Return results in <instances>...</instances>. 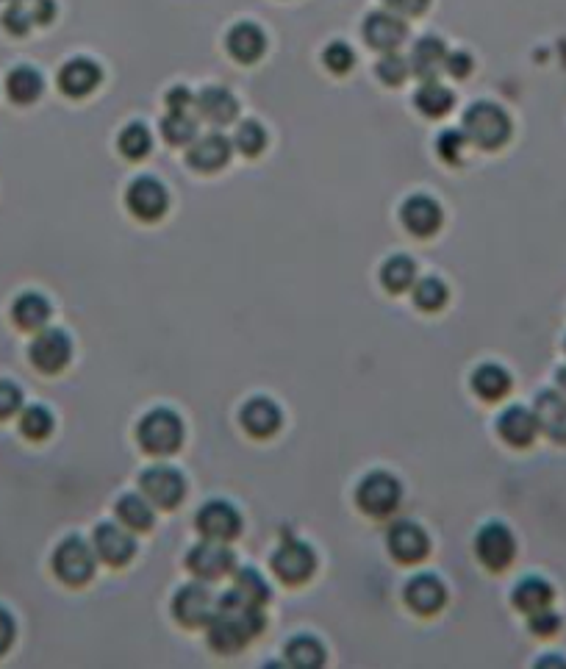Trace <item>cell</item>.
Returning <instances> with one entry per match:
<instances>
[{"label": "cell", "mask_w": 566, "mask_h": 669, "mask_svg": "<svg viewBox=\"0 0 566 669\" xmlns=\"http://www.w3.org/2000/svg\"><path fill=\"white\" fill-rule=\"evenodd\" d=\"M209 628V645L217 653H239L247 642H253L264 631V614L259 606L239 600L234 592L220 597V606Z\"/></svg>", "instance_id": "6da1fadb"}, {"label": "cell", "mask_w": 566, "mask_h": 669, "mask_svg": "<svg viewBox=\"0 0 566 669\" xmlns=\"http://www.w3.org/2000/svg\"><path fill=\"white\" fill-rule=\"evenodd\" d=\"M464 137L483 150L503 148L511 137V117L489 100L472 103L464 114Z\"/></svg>", "instance_id": "7a4b0ae2"}, {"label": "cell", "mask_w": 566, "mask_h": 669, "mask_svg": "<svg viewBox=\"0 0 566 669\" xmlns=\"http://www.w3.org/2000/svg\"><path fill=\"white\" fill-rule=\"evenodd\" d=\"M136 439L150 456H173L184 442V422L170 409H156L142 417Z\"/></svg>", "instance_id": "3957f363"}, {"label": "cell", "mask_w": 566, "mask_h": 669, "mask_svg": "<svg viewBox=\"0 0 566 669\" xmlns=\"http://www.w3.org/2000/svg\"><path fill=\"white\" fill-rule=\"evenodd\" d=\"M95 564H98L95 547L84 542L81 536L64 539L62 545L56 547V553H53V572L64 583H70V586H84V583L92 581Z\"/></svg>", "instance_id": "277c9868"}, {"label": "cell", "mask_w": 566, "mask_h": 669, "mask_svg": "<svg viewBox=\"0 0 566 669\" xmlns=\"http://www.w3.org/2000/svg\"><path fill=\"white\" fill-rule=\"evenodd\" d=\"M217 606H220V600L214 597L209 586L192 581L178 589V595L173 600V614L184 628H206L214 620Z\"/></svg>", "instance_id": "5b68a950"}, {"label": "cell", "mask_w": 566, "mask_h": 669, "mask_svg": "<svg viewBox=\"0 0 566 669\" xmlns=\"http://www.w3.org/2000/svg\"><path fill=\"white\" fill-rule=\"evenodd\" d=\"M186 567H189V572H192L195 578H200V581H220V578H225V575L236 567V556L234 550L225 545V542H217V539H206V536H203V542H197V545L189 550Z\"/></svg>", "instance_id": "8992f818"}, {"label": "cell", "mask_w": 566, "mask_h": 669, "mask_svg": "<svg viewBox=\"0 0 566 669\" xmlns=\"http://www.w3.org/2000/svg\"><path fill=\"white\" fill-rule=\"evenodd\" d=\"M403 489L397 484V478L389 472H370L361 484H358L356 500L358 508L370 517H386L394 508L400 506Z\"/></svg>", "instance_id": "52a82bcc"}, {"label": "cell", "mask_w": 566, "mask_h": 669, "mask_svg": "<svg viewBox=\"0 0 566 669\" xmlns=\"http://www.w3.org/2000/svg\"><path fill=\"white\" fill-rule=\"evenodd\" d=\"M139 489L153 506L175 508L186 495V481L181 472L167 464H156L139 475Z\"/></svg>", "instance_id": "ba28073f"}, {"label": "cell", "mask_w": 566, "mask_h": 669, "mask_svg": "<svg viewBox=\"0 0 566 669\" xmlns=\"http://www.w3.org/2000/svg\"><path fill=\"white\" fill-rule=\"evenodd\" d=\"M475 553H478L480 564L494 572L511 567V561L517 556L514 533L508 531L503 522H489V525H483L478 531V536H475Z\"/></svg>", "instance_id": "9c48e42d"}, {"label": "cell", "mask_w": 566, "mask_h": 669, "mask_svg": "<svg viewBox=\"0 0 566 669\" xmlns=\"http://www.w3.org/2000/svg\"><path fill=\"white\" fill-rule=\"evenodd\" d=\"M73 356V342L62 328H42L28 347V359L39 372H62Z\"/></svg>", "instance_id": "30bf717a"}, {"label": "cell", "mask_w": 566, "mask_h": 669, "mask_svg": "<svg viewBox=\"0 0 566 669\" xmlns=\"http://www.w3.org/2000/svg\"><path fill=\"white\" fill-rule=\"evenodd\" d=\"M272 570L281 578L283 583L289 586H297V583H306L314 570H317V556L314 550L306 545V542H297V539H289L283 542L275 556H272Z\"/></svg>", "instance_id": "8fae6325"}, {"label": "cell", "mask_w": 566, "mask_h": 669, "mask_svg": "<svg viewBox=\"0 0 566 669\" xmlns=\"http://www.w3.org/2000/svg\"><path fill=\"white\" fill-rule=\"evenodd\" d=\"M125 203H128V209L134 211V217L145 220V223H153V220L164 217V211L170 206V195H167V189H164L161 181L150 178V175H142V178H136L134 184L128 186Z\"/></svg>", "instance_id": "7c38bea8"}, {"label": "cell", "mask_w": 566, "mask_h": 669, "mask_svg": "<svg viewBox=\"0 0 566 669\" xmlns=\"http://www.w3.org/2000/svg\"><path fill=\"white\" fill-rule=\"evenodd\" d=\"M95 556L109 564V567H125L136 553V539L134 533H128L125 525H114V522H103L95 528Z\"/></svg>", "instance_id": "4fadbf2b"}, {"label": "cell", "mask_w": 566, "mask_h": 669, "mask_svg": "<svg viewBox=\"0 0 566 669\" xmlns=\"http://www.w3.org/2000/svg\"><path fill=\"white\" fill-rule=\"evenodd\" d=\"M197 531L203 533L206 539L231 542L242 533V517L228 500H209L197 511Z\"/></svg>", "instance_id": "5bb4252c"}, {"label": "cell", "mask_w": 566, "mask_h": 669, "mask_svg": "<svg viewBox=\"0 0 566 669\" xmlns=\"http://www.w3.org/2000/svg\"><path fill=\"white\" fill-rule=\"evenodd\" d=\"M386 545H389V553H392L397 561H403V564H417V561H422V558L428 556L431 542H428V533L422 531L417 522L400 520L389 528Z\"/></svg>", "instance_id": "9a60e30c"}, {"label": "cell", "mask_w": 566, "mask_h": 669, "mask_svg": "<svg viewBox=\"0 0 566 669\" xmlns=\"http://www.w3.org/2000/svg\"><path fill=\"white\" fill-rule=\"evenodd\" d=\"M408 37V25L394 12H372L364 20V42L375 50H397Z\"/></svg>", "instance_id": "2e32d148"}, {"label": "cell", "mask_w": 566, "mask_h": 669, "mask_svg": "<svg viewBox=\"0 0 566 669\" xmlns=\"http://www.w3.org/2000/svg\"><path fill=\"white\" fill-rule=\"evenodd\" d=\"M400 220L406 225L408 234L414 236H433L439 228H442V206L436 203L428 195H411V198L403 203V209H400Z\"/></svg>", "instance_id": "e0dca14e"}, {"label": "cell", "mask_w": 566, "mask_h": 669, "mask_svg": "<svg viewBox=\"0 0 566 669\" xmlns=\"http://www.w3.org/2000/svg\"><path fill=\"white\" fill-rule=\"evenodd\" d=\"M231 159V142L228 137H222L217 131L211 134H203L197 137L189 150H186V162L192 170H200V173H217Z\"/></svg>", "instance_id": "ac0fdd59"}, {"label": "cell", "mask_w": 566, "mask_h": 669, "mask_svg": "<svg viewBox=\"0 0 566 669\" xmlns=\"http://www.w3.org/2000/svg\"><path fill=\"white\" fill-rule=\"evenodd\" d=\"M533 414L539 422V431L550 436L553 442L566 445V395L564 392H539L533 403Z\"/></svg>", "instance_id": "d6986e66"}, {"label": "cell", "mask_w": 566, "mask_h": 669, "mask_svg": "<svg viewBox=\"0 0 566 669\" xmlns=\"http://www.w3.org/2000/svg\"><path fill=\"white\" fill-rule=\"evenodd\" d=\"M403 597H406V606L411 611H417L422 617H428V614H436L439 608L444 606V600H447V592H444V583L436 578V575H417V578H411L406 583V589H403Z\"/></svg>", "instance_id": "ffe728a7"}, {"label": "cell", "mask_w": 566, "mask_h": 669, "mask_svg": "<svg viewBox=\"0 0 566 669\" xmlns=\"http://www.w3.org/2000/svg\"><path fill=\"white\" fill-rule=\"evenodd\" d=\"M239 420H242V428H245L247 434L256 436V439H267V436L278 434L283 417L281 409L272 403L270 397H253V400L245 403Z\"/></svg>", "instance_id": "44dd1931"}, {"label": "cell", "mask_w": 566, "mask_h": 669, "mask_svg": "<svg viewBox=\"0 0 566 669\" xmlns=\"http://www.w3.org/2000/svg\"><path fill=\"white\" fill-rule=\"evenodd\" d=\"M497 431H500V436L508 445L528 447L533 445V439L539 434V422H536V414L525 409V406H511V409H505L500 414Z\"/></svg>", "instance_id": "7402d4cb"}, {"label": "cell", "mask_w": 566, "mask_h": 669, "mask_svg": "<svg viewBox=\"0 0 566 669\" xmlns=\"http://www.w3.org/2000/svg\"><path fill=\"white\" fill-rule=\"evenodd\" d=\"M197 114L211 125H228L234 123L239 114V103L225 87H206L195 98Z\"/></svg>", "instance_id": "603a6c76"}, {"label": "cell", "mask_w": 566, "mask_h": 669, "mask_svg": "<svg viewBox=\"0 0 566 669\" xmlns=\"http://www.w3.org/2000/svg\"><path fill=\"white\" fill-rule=\"evenodd\" d=\"M225 45H228V53L234 56L236 62L253 64L264 56V50H267V37H264V31H261L259 25L239 23L228 31Z\"/></svg>", "instance_id": "cb8c5ba5"}, {"label": "cell", "mask_w": 566, "mask_h": 669, "mask_svg": "<svg viewBox=\"0 0 566 669\" xmlns=\"http://www.w3.org/2000/svg\"><path fill=\"white\" fill-rule=\"evenodd\" d=\"M100 84V67L92 59H70L59 73V89L70 98H84Z\"/></svg>", "instance_id": "d4e9b609"}, {"label": "cell", "mask_w": 566, "mask_h": 669, "mask_svg": "<svg viewBox=\"0 0 566 669\" xmlns=\"http://www.w3.org/2000/svg\"><path fill=\"white\" fill-rule=\"evenodd\" d=\"M444 59H447V48L439 37H422L411 50V73L422 78V81H433L439 70H444Z\"/></svg>", "instance_id": "484cf974"}, {"label": "cell", "mask_w": 566, "mask_h": 669, "mask_svg": "<svg viewBox=\"0 0 566 669\" xmlns=\"http://www.w3.org/2000/svg\"><path fill=\"white\" fill-rule=\"evenodd\" d=\"M553 586L544 581V578H536V575H530L525 581H519L514 586V592H511V600H514V606L522 611V614H536V611H544V608H550L553 603Z\"/></svg>", "instance_id": "4316f807"}, {"label": "cell", "mask_w": 566, "mask_h": 669, "mask_svg": "<svg viewBox=\"0 0 566 669\" xmlns=\"http://www.w3.org/2000/svg\"><path fill=\"white\" fill-rule=\"evenodd\" d=\"M50 303L37 292H25L20 298L14 300L12 306V320L17 323V328L23 331H42L50 320Z\"/></svg>", "instance_id": "83f0119b"}, {"label": "cell", "mask_w": 566, "mask_h": 669, "mask_svg": "<svg viewBox=\"0 0 566 669\" xmlns=\"http://www.w3.org/2000/svg\"><path fill=\"white\" fill-rule=\"evenodd\" d=\"M472 389L483 400H500L511 389V375L500 364H480L478 370L472 372Z\"/></svg>", "instance_id": "f1b7e54d"}, {"label": "cell", "mask_w": 566, "mask_h": 669, "mask_svg": "<svg viewBox=\"0 0 566 669\" xmlns=\"http://www.w3.org/2000/svg\"><path fill=\"white\" fill-rule=\"evenodd\" d=\"M42 89H45V81H42V75L34 70V67H14L9 78H6V92H9V98L14 103H20V106H28V103H34V100L42 95Z\"/></svg>", "instance_id": "f546056e"}, {"label": "cell", "mask_w": 566, "mask_h": 669, "mask_svg": "<svg viewBox=\"0 0 566 669\" xmlns=\"http://www.w3.org/2000/svg\"><path fill=\"white\" fill-rule=\"evenodd\" d=\"M117 520L123 522L128 531H148L153 525V503L145 495H123L117 500Z\"/></svg>", "instance_id": "4dcf8cb0"}, {"label": "cell", "mask_w": 566, "mask_h": 669, "mask_svg": "<svg viewBox=\"0 0 566 669\" xmlns=\"http://www.w3.org/2000/svg\"><path fill=\"white\" fill-rule=\"evenodd\" d=\"M381 284L397 295V292H406L411 286L417 284V264L414 259H408L403 253H397L392 259H386L381 270Z\"/></svg>", "instance_id": "1f68e13d"}, {"label": "cell", "mask_w": 566, "mask_h": 669, "mask_svg": "<svg viewBox=\"0 0 566 669\" xmlns=\"http://www.w3.org/2000/svg\"><path fill=\"white\" fill-rule=\"evenodd\" d=\"M239 600H245L250 606H267L270 600V583L261 578L253 567H242L234 575V589H231Z\"/></svg>", "instance_id": "d6a6232c"}, {"label": "cell", "mask_w": 566, "mask_h": 669, "mask_svg": "<svg viewBox=\"0 0 566 669\" xmlns=\"http://www.w3.org/2000/svg\"><path fill=\"white\" fill-rule=\"evenodd\" d=\"M414 103H417V109L425 114V117H444V114L453 109L456 98H453V92L447 87H442L439 81H425L422 89L417 92Z\"/></svg>", "instance_id": "836d02e7"}, {"label": "cell", "mask_w": 566, "mask_h": 669, "mask_svg": "<svg viewBox=\"0 0 566 669\" xmlns=\"http://www.w3.org/2000/svg\"><path fill=\"white\" fill-rule=\"evenodd\" d=\"M161 134L167 145H192L197 139V120L189 112H170L161 120Z\"/></svg>", "instance_id": "e575fe53"}, {"label": "cell", "mask_w": 566, "mask_h": 669, "mask_svg": "<svg viewBox=\"0 0 566 669\" xmlns=\"http://www.w3.org/2000/svg\"><path fill=\"white\" fill-rule=\"evenodd\" d=\"M286 661H289L292 667L314 669L325 661V650H322V645L314 639V636H295V639L289 642V647H286Z\"/></svg>", "instance_id": "d590c367"}, {"label": "cell", "mask_w": 566, "mask_h": 669, "mask_svg": "<svg viewBox=\"0 0 566 669\" xmlns=\"http://www.w3.org/2000/svg\"><path fill=\"white\" fill-rule=\"evenodd\" d=\"M117 148L128 159H145L153 148V137L142 123H131L123 128V134L117 139Z\"/></svg>", "instance_id": "8d00e7d4"}, {"label": "cell", "mask_w": 566, "mask_h": 669, "mask_svg": "<svg viewBox=\"0 0 566 669\" xmlns=\"http://www.w3.org/2000/svg\"><path fill=\"white\" fill-rule=\"evenodd\" d=\"M414 303H417L419 309L425 311H436L442 309L444 303H447V286L439 278H422L414 284Z\"/></svg>", "instance_id": "74e56055"}, {"label": "cell", "mask_w": 566, "mask_h": 669, "mask_svg": "<svg viewBox=\"0 0 566 669\" xmlns=\"http://www.w3.org/2000/svg\"><path fill=\"white\" fill-rule=\"evenodd\" d=\"M234 145L245 156H259L261 150L267 148V131L256 120H245V123H239V128H236Z\"/></svg>", "instance_id": "f35d334b"}, {"label": "cell", "mask_w": 566, "mask_h": 669, "mask_svg": "<svg viewBox=\"0 0 566 669\" xmlns=\"http://www.w3.org/2000/svg\"><path fill=\"white\" fill-rule=\"evenodd\" d=\"M20 431L28 439H45L53 431V414L45 406H28L20 414Z\"/></svg>", "instance_id": "ab89813d"}, {"label": "cell", "mask_w": 566, "mask_h": 669, "mask_svg": "<svg viewBox=\"0 0 566 669\" xmlns=\"http://www.w3.org/2000/svg\"><path fill=\"white\" fill-rule=\"evenodd\" d=\"M375 73H378V78H381L383 84L400 87V84L408 78V73H411V67H408V62L397 53V50H389V53H383V59L378 62V67H375Z\"/></svg>", "instance_id": "60d3db41"}, {"label": "cell", "mask_w": 566, "mask_h": 669, "mask_svg": "<svg viewBox=\"0 0 566 669\" xmlns=\"http://www.w3.org/2000/svg\"><path fill=\"white\" fill-rule=\"evenodd\" d=\"M322 62H325V67H328L331 73L345 75L347 70L356 64V53H353V48L345 45V42H331V45L325 48V53H322Z\"/></svg>", "instance_id": "b9f144b4"}, {"label": "cell", "mask_w": 566, "mask_h": 669, "mask_svg": "<svg viewBox=\"0 0 566 669\" xmlns=\"http://www.w3.org/2000/svg\"><path fill=\"white\" fill-rule=\"evenodd\" d=\"M3 25H6L12 34L23 37V34L31 31V25H37V20H34V9H31V6H23V3H14V6H9V9L3 12Z\"/></svg>", "instance_id": "7bdbcfd3"}, {"label": "cell", "mask_w": 566, "mask_h": 669, "mask_svg": "<svg viewBox=\"0 0 566 669\" xmlns=\"http://www.w3.org/2000/svg\"><path fill=\"white\" fill-rule=\"evenodd\" d=\"M464 145H467V137L461 131H444L439 142H436V150H439V156H442L444 162L458 164L464 159Z\"/></svg>", "instance_id": "ee69618b"}, {"label": "cell", "mask_w": 566, "mask_h": 669, "mask_svg": "<svg viewBox=\"0 0 566 669\" xmlns=\"http://www.w3.org/2000/svg\"><path fill=\"white\" fill-rule=\"evenodd\" d=\"M23 409V392L12 381H0V420L12 417Z\"/></svg>", "instance_id": "f6af8a7d"}, {"label": "cell", "mask_w": 566, "mask_h": 669, "mask_svg": "<svg viewBox=\"0 0 566 669\" xmlns=\"http://www.w3.org/2000/svg\"><path fill=\"white\" fill-rule=\"evenodd\" d=\"M528 625H530V633H536V636L547 639V636H555V633H558V628H561V617L553 614L550 608H544V611L530 614Z\"/></svg>", "instance_id": "bcb514c9"}, {"label": "cell", "mask_w": 566, "mask_h": 669, "mask_svg": "<svg viewBox=\"0 0 566 669\" xmlns=\"http://www.w3.org/2000/svg\"><path fill=\"white\" fill-rule=\"evenodd\" d=\"M444 70L453 75V78H467L472 73V56L467 50H456V53H447L444 59Z\"/></svg>", "instance_id": "7dc6e473"}, {"label": "cell", "mask_w": 566, "mask_h": 669, "mask_svg": "<svg viewBox=\"0 0 566 669\" xmlns=\"http://www.w3.org/2000/svg\"><path fill=\"white\" fill-rule=\"evenodd\" d=\"M428 3L431 0H383V6L389 9V12L400 14V17H417L428 9Z\"/></svg>", "instance_id": "c3c4849f"}, {"label": "cell", "mask_w": 566, "mask_h": 669, "mask_svg": "<svg viewBox=\"0 0 566 669\" xmlns=\"http://www.w3.org/2000/svg\"><path fill=\"white\" fill-rule=\"evenodd\" d=\"M167 106H170V112H189L195 106V95L186 87H175L167 92Z\"/></svg>", "instance_id": "681fc988"}, {"label": "cell", "mask_w": 566, "mask_h": 669, "mask_svg": "<svg viewBox=\"0 0 566 669\" xmlns=\"http://www.w3.org/2000/svg\"><path fill=\"white\" fill-rule=\"evenodd\" d=\"M14 642V620L6 608H0V656L12 647Z\"/></svg>", "instance_id": "f907efd6"}, {"label": "cell", "mask_w": 566, "mask_h": 669, "mask_svg": "<svg viewBox=\"0 0 566 669\" xmlns=\"http://www.w3.org/2000/svg\"><path fill=\"white\" fill-rule=\"evenodd\" d=\"M34 20H37L39 25H45L53 20V14H56V3L53 0H34Z\"/></svg>", "instance_id": "816d5d0a"}, {"label": "cell", "mask_w": 566, "mask_h": 669, "mask_svg": "<svg viewBox=\"0 0 566 669\" xmlns=\"http://www.w3.org/2000/svg\"><path fill=\"white\" fill-rule=\"evenodd\" d=\"M555 381H558V392H564L566 395V367H561V370L555 372Z\"/></svg>", "instance_id": "f5cc1de1"}, {"label": "cell", "mask_w": 566, "mask_h": 669, "mask_svg": "<svg viewBox=\"0 0 566 669\" xmlns=\"http://www.w3.org/2000/svg\"><path fill=\"white\" fill-rule=\"evenodd\" d=\"M564 347H566V342H564Z\"/></svg>", "instance_id": "db71d44e"}]
</instances>
